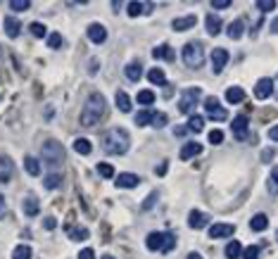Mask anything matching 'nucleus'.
Wrapping results in <instances>:
<instances>
[{
	"label": "nucleus",
	"mask_w": 278,
	"mask_h": 259,
	"mask_svg": "<svg viewBox=\"0 0 278 259\" xmlns=\"http://www.w3.org/2000/svg\"><path fill=\"white\" fill-rule=\"evenodd\" d=\"M105 112H107L105 97L100 96V93H91L88 100H86V105H83V112H81V126H86V129L98 126V124L103 122Z\"/></svg>",
	"instance_id": "nucleus-1"
},
{
	"label": "nucleus",
	"mask_w": 278,
	"mask_h": 259,
	"mask_svg": "<svg viewBox=\"0 0 278 259\" xmlns=\"http://www.w3.org/2000/svg\"><path fill=\"white\" fill-rule=\"evenodd\" d=\"M103 145H105V152H109V155H126L129 145H131V138H129V133L124 129L114 126V129H109L105 133Z\"/></svg>",
	"instance_id": "nucleus-2"
},
{
	"label": "nucleus",
	"mask_w": 278,
	"mask_h": 259,
	"mask_svg": "<svg viewBox=\"0 0 278 259\" xmlns=\"http://www.w3.org/2000/svg\"><path fill=\"white\" fill-rule=\"evenodd\" d=\"M40 157H43V162L48 164L50 169H60L67 160L65 145L60 140H45L43 143V150H40Z\"/></svg>",
	"instance_id": "nucleus-3"
},
{
	"label": "nucleus",
	"mask_w": 278,
	"mask_h": 259,
	"mask_svg": "<svg viewBox=\"0 0 278 259\" xmlns=\"http://www.w3.org/2000/svg\"><path fill=\"white\" fill-rule=\"evenodd\" d=\"M181 60H183V65L188 69H200L205 65V48H202V43L200 41L185 43L183 50H181Z\"/></svg>",
	"instance_id": "nucleus-4"
},
{
	"label": "nucleus",
	"mask_w": 278,
	"mask_h": 259,
	"mask_svg": "<svg viewBox=\"0 0 278 259\" xmlns=\"http://www.w3.org/2000/svg\"><path fill=\"white\" fill-rule=\"evenodd\" d=\"M205 112L209 114V119H214V122H224L226 117H228V112H226L224 105L219 102V97H214V96H209L205 100Z\"/></svg>",
	"instance_id": "nucleus-5"
},
{
	"label": "nucleus",
	"mask_w": 278,
	"mask_h": 259,
	"mask_svg": "<svg viewBox=\"0 0 278 259\" xmlns=\"http://www.w3.org/2000/svg\"><path fill=\"white\" fill-rule=\"evenodd\" d=\"M200 88H188V91H183V97H181V102H178V109L183 112V114H190L193 109H195V105H198L200 100Z\"/></svg>",
	"instance_id": "nucleus-6"
},
{
	"label": "nucleus",
	"mask_w": 278,
	"mask_h": 259,
	"mask_svg": "<svg viewBox=\"0 0 278 259\" xmlns=\"http://www.w3.org/2000/svg\"><path fill=\"white\" fill-rule=\"evenodd\" d=\"M14 176V162L10 155H0V183H10Z\"/></svg>",
	"instance_id": "nucleus-7"
},
{
	"label": "nucleus",
	"mask_w": 278,
	"mask_h": 259,
	"mask_svg": "<svg viewBox=\"0 0 278 259\" xmlns=\"http://www.w3.org/2000/svg\"><path fill=\"white\" fill-rule=\"evenodd\" d=\"M247 126H250V117H247V114H238V117L233 119L231 129H233V133H236L238 140H245V138H247Z\"/></svg>",
	"instance_id": "nucleus-8"
},
{
	"label": "nucleus",
	"mask_w": 278,
	"mask_h": 259,
	"mask_svg": "<svg viewBox=\"0 0 278 259\" xmlns=\"http://www.w3.org/2000/svg\"><path fill=\"white\" fill-rule=\"evenodd\" d=\"M228 50H224V48H214L212 50V67H214V74H221L224 71V67L228 65Z\"/></svg>",
	"instance_id": "nucleus-9"
},
{
	"label": "nucleus",
	"mask_w": 278,
	"mask_h": 259,
	"mask_svg": "<svg viewBox=\"0 0 278 259\" xmlns=\"http://www.w3.org/2000/svg\"><path fill=\"white\" fill-rule=\"evenodd\" d=\"M207 224H209V217H207V214H202L200 209H190V214H188V226H190V228L200 231V228H205Z\"/></svg>",
	"instance_id": "nucleus-10"
},
{
	"label": "nucleus",
	"mask_w": 278,
	"mask_h": 259,
	"mask_svg": "<svg viewBox=\"0 0 278 259\" xmlns=\"http://www.w3.org/2000/svg\"><path fill=\"white\" fill-rule=\"evenodd\" d=\"M254 96L257 100H266V97L274 96V81L271 79H262V81H257L254 86Z\"/></svg>",
	"instance_id": "nucleus-11"
},
{
	"label": "nucleus",
	"mask_w": 278,
	"mask_h": 259,
	"mask_svg": "<svg viewBox=\"0 0 278 259\" xmlns=\"http://www.w3.org/2000/svg\"><path fill=\"white\" fill-rule=\"evenodd\" d=\"M88 38H91V43H95V45H103V43L107 41V29L103 27V24H91V27H88Z\"/></svg>",
	"instance_id": "nucleus-12"
},
{
	"label": "nucleus",
	"mask_w": 278,
	"mask_h": 259,
	"mask_svg": "<svg viewBox=\"0 0 278 259\" xmlns=\"http://www.w3.org/2000/svg\"><path fill=\"white\" fill-rule=\"evenodd\" d=\"M198 24V17L195 14H188V17H178V19H174V31H190V29Z\"/></svg>",
	"instance_id": "nucleus-13"
},
{
	"label": "nucleus",
	"mask_w": 278,
	"mask_h": 259,
	"mask_svg": "<svg viewBox=\"0 0 278 259\" xmlns=\"http://www.w3.org/2000/svg\"><path fill=\"white\" fill-rule=\"evenodd\" d=\"M155 117H157V109L147 107V109H140V112L133 117V122H136V126H147V124L155 122Z\"/></svg>",
	"instance_id": "nucleus-14"
},
{
	"label": "nucleus",
	"mask_w": 278,
	"mask_h": 259,
	"mask_svg": "<svg viewBox=\"0 0 278 259\" xmlns=\"http://www.w3.org/2000/svg\"><path fill=\"white\" fill-rule=\"evenodd\" d=\"M152 57L155 60H162V62H174V57H176V53H174V48L172 45H157L155 50H152Z\"/></svg>",
	"instance_id": "nucleus-15"
},
{
	"label": "nucleus",
	"mask_w": 278,
	"mask_h": 259,
	"mask_svg": "<svg viewBox=\"0 0 278 259\" xmlns=\"http://www.w3.org/2000/svg\"><path fill=\"white\" fill-rule=\"evenodd\" d=\"M236 233V226L233 224H214L212 228H209V235L212 238H228V235H233Z\"/></svg>",
	"instance_id": "nucleus-16"
},
{
	"label": "nucleus",
	"mask_w": 278,
	"mask_h": 259,
	"mask_svg": "<svg viewBox=\"0 0 278 259\" xmlns=\"http://www.w3.org/2000/svg\"><path fill=\"white\" fill-rule=\"evenodd\" d=\"M62 181H65V176L60 171H50L48 176L43 178V186H45V191H57L62 186Z\"/></svg>",
	"instance_id": "nucleus-17"
},
{
	"label": "nucleus",
	"mask_w": 278,
	"mask_h": 259,
	"mask_svg": "<svg viewBox=\"0 0 278 259\" xmlns=\"http://www.w3.org/2000/svg\"><path fill=\"white\" fill-rule=\"evenodd\" d=\"M65 233H67V238H69V240H86V238L91 235L88 228H83V226H71V224L67 226Z\"/></svg>",
	"instance_id": "nucleus-18"
},
{
	"label": "nucleus",
	"mask_w": 278,
	"mask_h": 259,
	"mask_svg": "<svg viewBox=\"0 0 278 259\" xmlns=\"http://www.w3.org/2000/svg\"><path fill=\"white\" fill-rule=\"evenodd\" d=\"M162 245H164V233L155 231V233H150V235L145 238V247L147 250H152V252L162 250Z\"/></svg>",
	"instance_id": "nucleus-19"
},
{
	"label": "nucleus",
	"mask_w": 278,
	"mask_h": 259,
	"mask_svg": "<svg viewBox=\"0 0 278 259\" xmlns=\"http://www.w3.org/2000/svg\"><path fill=\"white\" fill-rule=\"evenodd\" d=\"M200 152H202V145H200V143H185L183 148H181V160H183V162H188V160L198 157Z\"/></svg>",
	"instance_id": "nucleus-20"
},
{
	"label": "nucleus",
	"mask_w": 278,
	"mask_h": 259,
	"mask_svg": "<svg viewBox=\"0 0 278 259\" xmlns=\"http://www.w3.org/2000/svg\"><path fill=\"white\" fill-rule=\"evenodd\" d=\"M140 183V178L136 174H119L117 176V188H136Z\"/></svg>",
	"instance_id": "nucleus-21"
},
{
	"label": "nucleus",
	"mask_w": 278,
	"mask_h": 259,
	"mask_svg": "<svg viewBox=\"0 0 278 259\" xmlns=\"http://www.w3.org/2000/svg\"><path fill=\"white\" fill-rule=\"evenodd\" d=\"M243 33H245V22H243V19H233V22H231V27H228V38L240 41V38H243Z\"/></svg>",
	"instance_id": "nucleus-22"
},
{
	"label": "nucleus",
	"mask_w": 278,
	"mask_h": 259,
	"mask_svg": "<svg viewBox=\"0 0 278 259\" xmlns=\"http://www.w3.org/2000/svg\"><path fill=\"white\" fill-rule=\"evenodd\" d=\"M124 74H126L129 81H138V79L143 76V65H140V62H131V65L124 67Z\"/></svg>",
	"instance_id": "nucleus-23"
},
{
	"label": "nucleus",
	"mask_w": 278,
	"mask_h": 259,
	"mask_svg": "<svg viewBox=\"0 0 278 259\" xmlns=\"http://www.w3.org/2000/svg\"><path fill=\"white\" fill-rule=\"evenodd\" d=\"M226 100L231 102V105H238L245 100V91L240 88V86H231L228 91H226Z\"/></svg>",
	"instance_id": "nucleus-24"
},
{
	"label": "nucleus",
	"mask_w": 278,
	"mask_h": 259,
	"mask_svg": "<svg viewBox=\"0 0 278 259\" xmlns=\"http://www.w3.org/2000/svg\"><path fill=\"white\" fill-rule=\"evenodd\" d=\"M205 24H207V33H209V36H216V33L221 31V19H219L216 14H207V17H205Z\"/></svg>",
	"instance_id": "nucleus-25"
},
{
	"label": "nucleus",
	"mask_w": 278,
	"mask_h": 259,
	"mask_svg": "<svg viewBox=\"0 0 278 259\" xmlns=\"http://www.w3.org/2000/svg\"><path fill=\"white\" fill-rule=\"evenodd\" d=\"M266 226H269V217H266V214H254V217H252L250 228H252L254 233H262Z\"/></svg>",
	"instance_id": "nucleus-26"
},
{
	"label": "nucleus",
	"mask_w": 278,
	"mask_h": 259,
	"mask_svg": "<svg viewBox=\"0 0 278 259\" xmlns=\"http://www.w3.org/2000/svg\"><path fill=\"white\" fill-rule=\"evenodd\" d=\"M117 107L121 109V112H131L133 107V102H131V97H129V93L126 91H117Z\"/></svg>",
	"instance_id": "nucleus-27"
},
{
	"label": "nucleus",
	"mask_w": 278,
	"mask_h": 259,
	"mask_svg": "<svg viewBox=\"0 0 278 259\" xmlns=\"http://www.w3.org/2000/svg\"><path fill=\"white\" fill-rule=\"evenodd\" d=\"M38 212H40L38 200H36L34 195H29L27 200H24V214H27V217H36Z\"/></svg>",
	"instance_id": "nucleus-28"
},
{
	"label": "nucleus",
	"mask_w": 278,
	"mask_h": 259,
	"mask_svg": "<svg viewBox=\"0 0 278 259\" xmlns=\"http://www.w3.org/2000/svg\"><path fill=\"white\" fill-rule=\"evenodd\" d=\"M19 31H22V22H19V19H5V33H7L10 38H17Z\"/></svg>",
	"instance_id": "nucleus-29"
},
{
	"label": "nucleus",
	"mask_w": 278,
	"mask_h": 259,
	"mask_svg": "<svg viewBox=\"0 0 278 259\" xmlns=\"http://www.w3.org/2000/svg\"><path fill=\"white\" fill-rule=\"evenodd\" d=\"M147 81L150 83H155V86H167V76H164V71L162 69H150L147 71Z\"/></svg>",
	"instance_id": "nucleus-30"
},
{
	"label": "nucleus",
	"mask_w": 278,
	"mask_h": 259,
	"mask_svg": "<svg viewBox=\"0 0 278 259\" xmlns=\"http://www.w3.org/2000/svg\"><path fill=\"white\" fill-rule=\"evenodd\" d=\"M190 133H200L202 129H205V117H200V114H193L190 117V122H188V126H185Z\"/></svg>",
	"instance_id": "nucleus-31"
},
{
	"label": "nucleus",
	"mask_w": 278,
	"mask_h": 259,
	"mask_svg": "<svg viewBox=\"0 0 278 259\" xmlns=\"http://www.w3.org/2000/svg\"><path fill=\"white\" fill-rule=\"evenodd\" d=\"M74 152H79V155H91L93 152L91 140H86V138H76V140H74Z\"/></svg>",
	"instance_id": "nucleus-32"
},
{
	"label": "nucleus",
	"mask_w": 278,
	"mask_h": 259,
	"mask_svg": "<svg viewBox=\"0 0 278 259\" xmlns=\"http://www.w3.org/2000/svg\"><path fill=\"white\" fill-rule=\"evenodd\" d=\"M240 255H243V245H240L238 240H231L226 245V259H238Z\"/></svg>",
	"instance_id": "nucleus-33"
},
{
	"label": "nucleus",
	"mask_w": 278,
	"mask_h": 259,
	"mask_svg": "<svg viewBox=\"0 0 278 259\" xmlns=\"http://www.w3.org/2000/svg\"><path fill=\"white\" fill-rule=\"evenodd\" d=\"M24 166H27V174L31 176H40V162L36 157H24Z\"/></svg>",
	"instance_id": "nucleus-34"
},
{
	"label": "nucleus",
	"mask_w": 278,
	"mask_h": 259,
	"mask_svg": "<svg viewBox=\"0 0 278 259\" xmlns=\"http://www.w3.org/2000/svg\"><path fill=\"white\" fill-rule=\"evenodd\" d=\"M155 97H157V96H155L152 91H140V93H138V102H140L143 107H152Z\"/></svg>",
	"instance_id": "nucleus-35"
},
{
	"label": "nucleus",
	"mask_w": 278,
	"mask_h": 259,
	"mask_svg": "<svg viewBox=\"0 0 278 259\" xmlns=\"http://www.w3.org/2000/svg\"><path fill=\"white\" fill-rule=\"evenodd\" d=\"M95 171H98L103 178H112V176H114V166H112V164H107V162H100L98 166H95Z\"/></svg>",
	"instance_id": "nucleus-36"
},
{
	"label": "nucleus",
	"mask_w": 278,
	"mask_h": 259,
	"mask_svg": "<svg viewBox=\"0 0 278 259\" xmlns=\"http://www.w3.org/2000/svg\"><path fill=\"white\" fill-rule=\"evenodd\" d=\"M12 259H31V247L29 245H17L12 252Z\"/></svg>",
	"instance_id": "nucleus-37"
},
{
	"label": "nucleus",
	"mask_w": 278,
	"mask_h": 259,
	"mask_svg": "<svg viewBox=\"0 0 278 259\" xmlns=\"http://www.w3.org/2000/svg\"><path fill=\"white\" fill-rule=\"evenodd\" d=\"M276 7H278L276 0H257V10L259 12H274Z\"/></svg>",
	"instance_id": "nucleus-38"
},
{
	"label": "nucleus",
	"mask_w": 278,
	"mask_h": 259,
	"mask_svg": "<svg viewBox=\"0 0 278 259\" xmlns=\"http://www.w3.org/2000/svg\"><path fill=\"white\" fill-rule=\"evenodd\" d=\"M29 7H31L29 0H10V10H12V12H24Z\"/></svg>",
	"instance_id": "nucleus-39"
},
{
	"label": "nucleus",
	"mask_w": 278,
	"mask_h": 259,
	"mask_svg": "<svg viewBox=\"0 0 278 259\" xmlns=\"http://www.w3.org/2000/svg\"><path fill=\"white\" fill-rule=\"evenodd\" d=\"M259 252H262L259 245H250V247H245V250H243V255H240V257H243V259H259Z\"/></svg>",
	"instance_id": "nucleus-40"
},
{
	"label": "nucleus",
	"mask_w": 278,
	"mask_h": 259,
	"mask_svg": "<svg viewBox=\"0 0 278 259\" xmlns=\"http://www.w3.org/2000/svg\"><path fill=\"white\" fill-rule=\"evenodd\" d=\"M176 247V235L174 233H164V245H162V252H172Z\"/></svg>",
	"instance_id": "nucleus-41"
},
{
	"label": "nucleus",
	"mask_w": 278,
	"mask_h": 259,
	"mask_svg": "<svg viewBox=\"0 0 278 259\" xmlns=\"http://www.w3.org/2000/svg\"><path fill=\"white\" fill-rule=\"evenodd\" d=\"M31 36H36V38H45V36H48V29L36 22V24H31Z\"/></svg>",
	"instance_id": "nucleus-42"
},
{
	"label": "nucleus",
	"mask_w": 278,
	"mask_h": 259,
	"mask_svg": "<svg viewBox=\"0 0 278 259\" xmlns=\"http://www.w3.org/2000/svg\"><path fill=\"white\" fill-rule=\"evenodd\" d=\"M209 143H212V145H219V143H224V131H219V129H212V131H209Z\"/></svg>",
	"instance_id": "nucleus-43"
},
{
	"label": "nucleus",
	"mask_w": 278,
	"mask_h": 259,
	"mask_svg": "<svg viewBox=\"0 0 278 259\" xmlns=\"http://www.w3.org/2000/svg\"><path fill=\"white\" fill-rule=\"evenodd\" d=\"M126 12H129V17H138V14L143 12V5L140 2H129L126 5Z\"/></svg>",
	"instance_id": "nucleus-44"
},
{
	"label": "nucleus",
	"mask_w": 278,
	"mask_h": 259,
	"mask_svg": "<svg viewBox=\"0 0 278 259\" xmlns=\"http://www.w3.org/2000/svg\"><path fill=\"white\" fill-rule=\"evenodd\" d=\"M60 45H62V36H60V33H53V36H48V48L57 50Z\"/></svg>",
	"instance_id": "nucleus-45"
},
{
	"label": "nucleus",
	"mask_w": 278,
	"mask_h": 259,
	"mask_svg": "<svg viewBox=\"0 0 278 259\" xmlns=\"http://www.w3.org/2000/svg\"><path fill=\"white\" fill-rule=\"evenodd\" d=\"M55 226H57V219H55V217H45V219H43V228L53 231Z\"/></svg>",
	"instance_id": "nucleus-46"
},
{
	"label": "nucleus",
	"mask_w": 278,
	"mask_h": 259,
	"mask_svg": "<svg viewBox=\"0 0 278 259\" xmlns=\"http://www.w3.org/2000/svg\"><path fill=\"white\" fill-rule=\"evenodd\" d=\"M212 7L214 10H226V7H231V0H214Z\"/></svg>",
	"instance_id": "nucleus-47"
},
{
	"label": "nucleus",
	"mask_w": 278,
	"mask_h": 259,
	"mask_svg": "<svg viewBox=\"0 0 278 259\" xmlns=\"http://www.w3.org/2000/svg\"><path fill=\"white\" fill-rule=\"evenodd\" d=\"M164 124H167V114H164V112H157V117H155V122H152V126H164Z\"/></svg>",
	"instance_id": "nucleus-48"
},
{
	"label": "nucleus",
	"mask_w": 278,
	"mask_h": 259,
	"mask_svg": "<svg viewBox=\"0 0 278 259\" xmlns=\"http://www.w3.org/2000/svg\"><path fill=\"white\" fill-rule=\"evenodd\" d=\"M79 259H95V252H93V247H86V250H81V252H79Z\"/></svg>",
	"instance_id": "nucleus-49"
},
{
	"label": "nucleus",
	"mask_w": 278,
	"mask_h": 259,
	"mask_svg": "<svg viewBox=\"0 0 278 259\" xmlns=\"http://www.w3.org/2000/svg\"><path fill=\"white\" fill-rule=\"evenodd\" d=\"M155 202H157V193H152V195H150V200H145V202H143V209H152V205H155Z\"/></svg>",
	"instance_id": "nucleus-50"
},
{
	"label": "nucleus",
	"mask_w": 278,
	"mask_h": 259,
	"mask_svg": "<svg viewBox=\"0 0 278 259\" xmlns=\"http://www.w3.org/2000/svg\"><path fill=\"white\" fill-rule=\"evenodd\" d=\"M264 152V155H262V162H271V160H274V150H271V148H266V150H262Z\"/></svg>",
	"instance_id": "nucleus-51"
},
{
	"label": "nucleus",
	"mask_w": 278,
	"mask_h": 259,
	"mask_svg": "<svg viewBox=\"0 0 278 259\" xmlns=\"http://www.w3.org/2000/svg\"><path fill=\"white\" fill-rule=\"evenodd\" d=\"M5 214H7V207H5V197L0 195V219H5Z\"/></svg>",
	"instance_id": "nucleus-52"
},
{
	"label": "nucleus",
	"mask_w": 278,
	"mask_h": 259,
	"mask_svg": "<svg viewBox=\"0 0 278 259\" xmlns=\"http://www.w3.org/2000/svg\"><path fill=\"white\" fill-rule=\"evenodd\" d=\"M269 138H271V140H278V124L269 129Z\"/></svg>",
	"instance_id": "nucleus-53"
},
{
	"label": "nucleus",
	"mask_w": 278,
	"mask_h": 259,
	"mask_svg": "<svg viewBox=\"0 0 278 259\" xmlns=\"http://www.w3.org/2000/svg\"><path fill=\"white\" fill-rule=\"evenodd\" d=\"M271 183H274V186L278 188V166H274V169H271Z\"/></svg>",
	"instance_id": "nucleus-54"
},
{
	"label": "nucleus",
	"mask_w": 278,
	"mask_h": 259,
	"mask_svg": "<svg viewBox=\"0 0 278 259\" xmlns=\"http://www.w3.org/2000/svg\"><path fill=\"white\" fill-rule=\"evenodd\" d=\"M185 133H188L185 126H176V129H174V136H185Z\"/></svg>",
	"instance_id": "nucleus-55"
},
{
	"label": "nucleus",
	"mask_w": 278,
	"mask_h": 259,
	"mask_svg": "<svg viewBox=\"0 0 278 259\" xmlns=\"http://www.w3.org/2000/svg\"><path fill=\"white\" fill-rule=\"evenodd\" d=\"M167 166H169L167 162H164V164H159V166H157V176H164V174H167Z\"/></svg>",
	"instance_id": "nucleus-56"
},
{
	"label": "nucleus",
	"mask_w": 278,
	"mask_h": 259,
	"mask_svg": "<svg viewBox=\"0 0 278 259\" xmlns=\"http://www.w3.org/2000/svg\"><path fill=\"white\" fill-rule=\"evenodd\" d=\"M53 117H55V109L48 107V109H45V119H53Z\"/></svg>",
	"instance_id": "nucleus-57"
},
{
	"label": "nucleus",
	"mask_w": 278,
	"mask_h": 259,
	"mask_svg": "<svg viewBox=\"0 0 278 259\" xmlns=\"http://www.w3.org/2000/svg\"><path fill=\"white\" fill-rule=\"evenodd\" d=\"M188 259H205V257H202V255H198V252H190V255H188Z\"/></svg>",
	"instance_id": "nucleus-58"
},
{
	"label": "nucleus",
	"mask_w": 278,
	"mask_h": 259,
	"mask_svg": "<svg viewBox=\"0 0 278 259\" xmlns=\"http://www.w3.org/2000/svg\"><path fill=\"white\" fill-rule=\"evenodd\" d=\"M271 31H274V33H278V19L274 22V24H271Z\"/></svg>",
	"instance_id": "nucleus-59"
},
{
	"label": "nucleus",
	"mask_w": 278,
	"mask_h": 259,
	"mask_svg": "<svg viewBox=\"0 0 278 259\" xmlns=\"http://www.w3.org/2000/svg\"><path fill=\"white\" fill-rule=\"evenodd\" d=\"M103 259H114V257H112V255H105V257H103Z\"/></svg>",
	"instance_id": "nucleus-60"
},
{
	"label": "nucleus",
	"mask_w": 278,
	"mask_h": 259,
	"mask_svg": "<svg viewBox=\"0 0 278 259\" xmlns=\"http://www.w3.org/2000/svg\"><path fill=\"white\" fill-rule=\"evenodd\" d=\"M276 240H278V231H276Z\"/></svg>",
	"instance_id": "nucleus-61"
},
{
	"label": "nucleus",
	"mask_w": 278,
	"mask_h": 259,
	"mask_svg": "<svg viewBox=\"0 0 278 259\" xmlns=\"http://www.w3.org/2000/svg\"><path fill=\"white\" fill-rule=\"evenodd\" d=\"M276 97H278V96H276Z\"/></svg>",
	"instance_id": "nucleus-62"
}]
</instances>
